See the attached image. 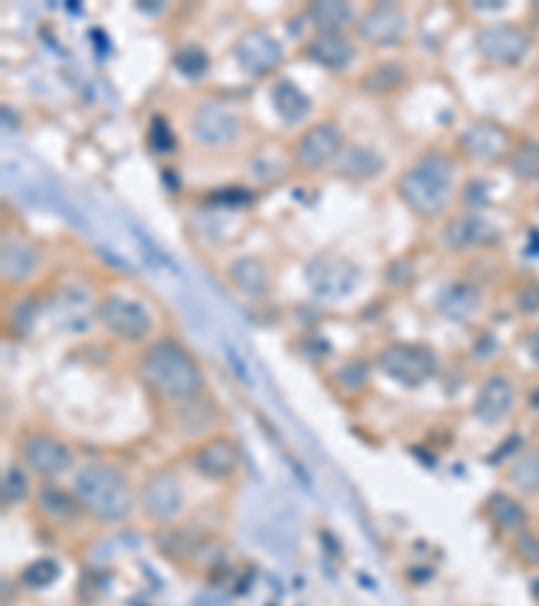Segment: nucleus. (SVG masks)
<instances>
[{
	"label": "nucleus",
	"instance_id": "nucleus-1",
	"mask_svg": "<svg viewBox=\"0 0 539 606\" xmlns=\"http://www.w3.org/2000/svg\"><path fill=\"white\" fill-rule=\"evenodd\" d=\"M456 165L445 154H426L399 178V197L405 205L424 219L440 216L453 197Z\"/></svg>",
	"mask_w": 539,
	"mask_h": 606
},
{
	"label": "nucleus",
	"instance_id": "nucleus-2",
	"mask_svg": "<svg viewBox=\"0 0 539 606\" xmlns=\"http://www.w3.org/2000/svg\"><path fill=\"white\" fill-rule=\"evenodd\" d=\"M141 375L165 399H192L203 388L197 361L173 340H160L143 353Z\"/></svg>",
	"mask_w": 539,
	"mask_h": 606
},
{
	"label": "nucleus",
	"instance_id": "nucleus-3",
	"mask_svg": "<svg viewBox=\"0 0 539 606\" xmlns=\"http://www.w3.org/2000/svg\"><path fill=\"white\" fill-rule=\"evenodd\" d=\"M76 501L98 520L116 523L133 512V491L114 466L87 464L76 475Z\"/></svg>",
	"mask_w": 539,
	"mask_h": 606
},
{
	"label": "nucleus",
	"instance_id": "nucleus-4",
	"mask_svg": "<svg viewBox=\"0 0 539 606\" xmlns=\"http://www.w3.org/2000/svg\"><path fill=\"white\" fill-rule=\"evenodd\" d=\"M378 367L405 386H421L434 375L437 359L421 345H391L378 356Z\"/></svg>",
	"mask_w": 539,
	"mask_h": 606
},
{
	"label": "nucleus",
	"instance_id": "nucleus-5",
	"mask_svg": "<svg viewBox=\"0 0 539 606\" xmlns=\"http://www.w3.org/2000/svg\"><path fill=\"white\" fill-rule=\"evenodd\" d=\"M308 283L313 294L324 299H343L356 289L359 283V270L348 259L340 256H316L308 264Z\"/></svg>",
	"mask_w": 539,
	"mask_h": 606
},
{
	"label": "nucleus",
	"instance_id": "nucleus-6",
	"mask_svg": "<svg viewBox=\"0 0 539 606\" xmlns=\"http://www.w3.org/2000/svg\"><path fill=\"white\" fill-rule=\"evenodd\" d=\"M98 318L103 321L108 332L124 340H141L143 334L151 329V318L141 302L127 297H106L98 305Z\"/></svg>",
	"mask_w": 539,
	"mask_h": 606
},
{
	"label": "nucleus",
	"instance_id": "nucleus-7",
	"mask_svg": "<svg viewBox=\"0 0 539 606\" xmlns=\"http://www.w3.org/2000/svg\"><path fill=\"white\" fill-rule=\"evenodd\" d=\"M235 60L248 76H267L281 65L283 46L267 30L254 27L235 44Z\"/></svg>",
	"mask_w": 539,
	"mask_h": 606
},
{
	"label": "nucleus",
	"instance_id": "nucleus-8",
	"mask_svg": "<svg viewBox=\"0 0 539 606\" xmlns=\"http://www.w3.org/2000/svg\"><path fill=\"white\" fill-rule=\"evenodd\" d=\"M340 151H343V132H340V127L332 122H321L316 127H310L297 141L294 157H297V162L305 170H316V167H324L327 162L340 157Z\"/></svg>",
	"mask_w": 539,
	"mask_h": 606
},
{
	"label": "nucleus",
	"instance_id": "nucleus-9",
	"mask_svg": "<svg viewBox=\"0 0 539 606\" xmlns=\"http://www.w3.org/2000/svg\"><path fill=\"white\" fill-rule=\"evenodd\" d=\"M192 132L200 143L208 146H224L238 138L240 119L235 111H230L221 103H203L192 116Z\"/></svg>",
	"mask_w": 539,
	"mask_h": 606
},
{
	"label": "nucleus",
	"instance_id": "nucleus-10",
	"mask_svg": "<svg viewBox=\"0 0 539 606\" xmlns=\"http://www.w3.org/2000/svg\"><path fill=\"white\" fill-rule=\"evenodd\" d=\"M22 461L38 475H60L71 464V448L49 434H27L19 445Z\"/></svg>",
	"mask_w": 539,
	"mask_h": 606
},
{
	"label": "nucleus",
	"instance_id": "nucleus-11",
	"mask_svg": "<svg viewBox=\"0 0 539 606\" xmlns=\"http://www.w3.org/2000/svg\"><path fill=\"white\" fill-rule=\"evenodd\" d=\"M529 36L521 33L518 27L494 25L478 33V49L483 57L499 62V65H515L521 62L529 52Z\"/></svg>",
	"mask_w": 539,
	"mask_h": 606
},
{
	"label": "nucleus",
	"instance_id": "nucleus-12",
	"mask_svg": "<svg viewBox=\"0 0 539 606\" xmlns=\"http://www.w3.org/2000/svg\"><path fill=\"white\" fill-rule=\"evenodd\" d=\"M141 504L143 510L149 512L154 520H170L173 515H178L181 507H184V491H181V483H178L173 475H168V472L154 475L149 483L143 485Z\"/></svg>",
	"mask_w": 539,
	"mask_h": 606
},
{
	"label": "nucleus",
	"instance_id": "nucleus-13",
	"mask_svg": "<svg viewBox=\"0 0 539 606\" xmlns=\"http://www.w3.org/2000/svg\"><path fill=\"white\" fill-rule=\"evenodd\" d=\"M405 30V14H402L397 6H389V3H386V6H378V9H370L362 17V22H359V36L375 46L397 44L399 38L405 36Z\"/></svg>",
	"mask_w": 539,
	"mask_h": 606
},
{
	"label": "nucleus",
	"instance_id": "nucleus-14",
	"mask_svg": "<svg viewBox=\"0 0 539 606\" xmlns=\"http://www.w3.org/2000/svg\"><path fill=\"white\" fill-rule=\"evenodd\" d=\"M507 143H510L507 141V132L491 122H475L461 132V149L467 151L469 157L483 159V162L502 159L504 151H507Z\"/></svg>",
	"mask_w": 539,
	"mask_h": 606
},
{
	"label": "nucleus",
	"instance_id": "nucleus-15",
	"mask_svg": "<svg viewBox=\"0 0 539 606\" xmlns=\"http://www.w3.org/2000/svg\"><path fill=\"white\" fill-rule=\"evenodd\" d=\"M513 383L507 378H488L475 399V415L483 423H499L513 410Z\"/></svg>",
	"mask_w": 539,
	"mask_h": 606
},
{
	"label": "nucleus",
	"instance_id": "nucleus-16",
	"mask_svg": "<svg viewBox=\"0 0 539 606\" xmlns=\"http://www.w3.org/2000/svg\"><path fill=\"white\" fill-rule=\"evenodd\" d=\"M305 57L321 68H327V71H343L345 65L354 60V46L348 44L340 33H319L305 46Z\"/></svg>",
	"mask_w": 539,
	"mask_h": 606
},
{
	"label": "nucleus",
	"instance_id": "nucleus-17",
	"mask_svg": "<svg viewBox=\"0 0 539 606\" xmlns=\"http://www.w3.org/2000/svg\"><path fill=\"white\" fill-rule=\"evenodd\" d=\"M195 466L200 475L211 477V480H224L238 466V450L227 440L205 442L203 448L195 453Z\"/></svg>",
	"mask_w": 539,
	"mask_h": 606
},
{
	"label": "nucleus",
	"instance_id": "nucleus-18",
	"mask_svg": "<svg viewBox=\"0 0 539 606\" xmlns=\"http://www.w3.org/2000/svg\"><path fill=\"white\" fill-rule=\"evenodd\" d=\"M270 100H273L275 114L289 124L302 122V119L310 114V108H313L310 97L289 79L275 81L273 89H270Z\"/></svg>",
	"mask_w": 539,
	"mask_h": 606
},
{
	"label": "nucleus",
	"instance_id": "nucleus-19",
	"mask_svg": "<svg viewBox=\"0 0 539 606\" xmlns=\"http://www.w3.org/2000/svg\"><path fill=\"white\" fill-rule=\"evenodd\" d=\"M335 170L343 178L364 181V178L378 176L380 170H383V159H380L378 151L367 149V146H348L335 159Z\"/></svg>",
	"mask_w": 539,
	"mask_h": 606
},
{
	"label": "nucleus",
	"instance_id": "nucleus-20",
	"mask_svg": "<svg viewBox=\"0 0 539 606\" xmlns=\"http://www.w3.org/2000/svg\"><path fill=\"white\" fill-rule=\"evenodd\" d=\"M38 254L36 248L19 238H6L3 240V275L6 278H27V275L36 270Z\"/></svg>",
	"mask_w": 539,
	"mask_h": 606
},
{
	"label": "nucleus",
	"instance_id": "nucleus-21",
	"mask_svg": "<svg viewBox=\"0 0 539 606\" xmlns=\"http://www.w3.org/2000/svg\"><path fill=\"white\" fill-rule=\"evenodd\" d=\"M491 235V227L480 216H456L445 227V243L451 248H472Z\"/></svg>",
	"mask_w": 539,
	"mask_h": 606
},
{
	"label": "nucleus",
	"instance_id": "nucleus-22",
	"mask_svg": "<svg viewBox=\"0 0 539 606\" xmlns=\"http://www.w3.org/2000/svg\"><path fill=\"white\" fill-rule=\"evenodd\" d=\"M437 308H440L442 316L453 318V321H464L478 310V291L467 286V283H453V286L442 291Z\"/></svg>",
	"mask_w": 539,
	"mask_h": 606
},
{
	"label": "nucleus",
	"instance_id": "nucleus-23",
	"mask_svg": "<svg viewBox=\"0 0 539 606\" xmlns=\"http://www.w3.org/2000/svg\"><path fill=\"white\" fill-rule=\"evenodd\" d=\"M354 17V11L348 3H332V0H321L313 3L308 9V19L313 27H319V33H337L340 27H345Z\"/></svg>",
	"mask_w": 539,
	"mask_h": 606
},
{
	"label": "nucleus",
	"instance_id": "nucleus-24",
	"mask_svg": "<svg viewBox=\"0 0 539 606\" xmlns=\"http://www.w3.org/2000/svg\"><path fill=\"white\" fill-rule=\"evenodd\" d=\"M230 278L248 297H259L267 289V270L257 259H238L230 267Z\"/></svg>",
	"mask_w": 539,
	"mask_h": 606
},
{
	"label": "nucleus",
	"instance_id": "nucleus-25",
	"mask_svg": "<svg viewBox=\"0 0 539 606\" xmlns=\"http://www.w3.org/2000/svg\"><path fill=\"white\" fill-rule=\"evenodd\" d=\"M488 518L494 520L496 528H502V531H515V528L523 526V520H526V510H523L521 504L510 496H504V493H494L491 499H488Z\"/></svg>",
	"mask_w": 539,
	"mask_h": 606
},
{
	"label": "nucleus",
	"instance_id": "nucleus-26",
	"mask_svg": "<svg viewBox=\"0 0 539 606\" xmlns=\"http://www.w3.org/2000/svg\"><path fill=\"white\" fill-rule=\"evenodd\" d=\"M510 483L521 491H539V450L523 453L510 466Z\"/></svg>",
	"mask_w": 539,
	"mask_h": 606
},
{
	"label": "nucleus",
	"instance_id": "nucleus-27",
	"mask_svg": "<svg viewBox=\"0 0 539 606\" xmlns=\"http://www.w3.org/2000/svg\"><path fill=\"white\" fill-rule=\"evenodd\" d=\"M510 165H513V173L523 181H539V143H523L515 149V154L510 157Z\"/></svg>",
	"mask_w": 539,
	"mask_h": 606
},
{
	"label": "nucleus",
	"instance_id": "nucleus-28",
	"mask_svg": "<svg viewBox=\"0 0 539 606\" xmlns=\"http://www.w3.org/2000/svg\"><path fill=\"white\" fill-rule=\"evenodd\" d=\"M38 504H41V510L49 515V518H71L73 510H76V501L68 496V493H62L60 488H52V485H46L38 491Z\"/></svg>",
	"mask_w": 539,
	"mask_h": 606
},
{
	"label": "nucleus",
	"instance_id": "nucleus-29",
	"mask_svg": "<svg viewBox=\"0 0 539 606\" xmlns=\"http://www.w3.org/2000/svg\"><path fill=\"white\" fill-rule=\"evenodd\" d=\"M405 81V71H402V65H380L375 71L364 79V89L367 92H391V89H397L399 84Z\"/></svg>",
	"mask_w": 539,
	"mask_h": 606
},
{
	"label": "nucleus",
	"instance_id": "nucleus-30",
	"mask_svg": "<svg viewBox=\"0 0 539 606\" xmlns=\"http://www.w3.org/2000/svg\"><path fill=\"white\" fill-rule=\"evenodd\" d=\"M57 577H60V566L52 558H41L22 571V580H25L27 588H49Z\"/></svg>",
	"mask_w": 539,
	"mask_h": 606
},
{
	"label": "nucleus",
	"instance_id": "nucleus-31",
	"mask_svg": "<svg viewBox=\"0 0 539 606\" xmlns=\"http://www.w3.org/2000/svg\"><path fill=\"white\" fill-rule=\"evenodd\" d=\"M176 68L189 79L208 73V54L200 46H184L176 52Z\"/></svg>",
	"mask_w": 539,
	"mask_h": 606
},
{
	"label": "nucleus",
	"instance_id": "nucleus-32",
	"mask_svg": "<svg viewBox=\"0 0 539 606\" xmlns=\"http://www.w3.org/2000/svg\"><path fill=\"white\" fill-rule=\"evenodd\" d=\"M149 149L154 151V154H170V151L176 149V138H173L168 122L160 119V116H157L149 127Z\"/></svg>",
	"mask_w": 539,
	"mask_h": 606
},
{
	"label": "nucleus",
	"instance_id": "nucleus-33",
	"mask_svg": "<svg viewBox=\"0 0 539 606\" xmlns=\"http://www.w3.org/2000/svg\"><path fill=\"white\" fill-rule=\"evenodd\" d=\"M27 496V477L19 472L17 466H11L6 469V475H3V501L6 504H17Z\"/></svg>",
	"mask_w": 539,
	"mask_h": 606
},
{
	"label": "nucleus",
	"instance_id": "nucleus-34",
	"mask_svg": "<svg viewBox=\"0 0 539 606\" xmlns=\"http://www.w3.org/2000/svg\"><path fill=\"white\" fill-rule=\"evenodd\" d=\"M515 553L531 566H539V539L534 534H521L515 539Z\"/></svg>",
	"mask_w": 539,
	"mask_h": 606
},
{
	"label": "nucleus",
	"instance_id": "nucleus-35",
	"mask_svg": "<svg viewBox=\"0 0 539 606\" xmlns=\"http://www.w3.org/2000/svg\"><path fill=\"white\" fill-rule=\"evenodd\" d=\"M33 305H36L33 299H22L17 308H14V313H11V324L17 326V329H22V332H25L27 326L33 324V313H36Z\"/></svg>",
	"mask_w": 539,
	"mask_h": 606
},
{
	"label": "nucleus",
	"instance_id": "nucleus-36",
	"mask_svg": "<svg viewBox=\"0 0 539 606\" xmlns=\"http://www.w3.org/2000/svg\"><path fill=\"white\" fill-rule=\"evenodd\" d=\"M521 310H526V313H534V310H539V286H529V289L521 294Z\"/></svg>",
	"mask_w": 539,
	"mask_h": 606
}]
</instances>
